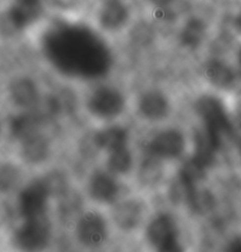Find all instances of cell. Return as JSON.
Wrapping results in <instances>:
<instances>
[{
  "mask_svg": "<svg viewBox=\"0 0 241 252\" xmlns=\"http://www.w3.org/2000/svg\"><path fill=\"white\" fill-rule=\"evenodd\" d=\"M51 196L52 194L44 178L30 183L20 192L18 199V208L22 217L25 220L46 214L47 202Z\"/></svg>",
  "mask_w": 241,
  "mask_h": 252,
  "instance_id": "obj_8",
  "label": "cell"
},
{
  "mask_svg": "<svg viewBox=\"0 0 241 252\" xmlns=\"http://www.w3.org/2000/svg\"><path fill=\"white\" fill-rule=\"evenodd\" d=\"M128 139L129 134L125 127L120 125H112L96 132L93 142L96 148L108 154L128 146Z\"/></svg>",
  "mask_w": 241,
  "mask_h": 252,
  "instance_id": "obj_14",
  "label": "cell"
},
{
  "mask_svg": "<svg viewBox=\"0 0 241 252\" xmlns=\"http://www.w3.org/2000/svg\"><path fill=\"white\" fill-rule=\"evenodd\" d=\"M19 181V171L13 165H5L0 169V191L7 192Z\"/></svg>",
  "mask_w": 241,
  "mask_h": 252,
  "instance_id": "obj_22",
  "label": "cell"
},
{
  "mask_svg": "<svg viewBox=\"0 0 241 252\" xmlns=\"http://www.w3.org/2000/svg\"><path fill=\"white\" fill-rule=\"evenodd\" d=\"M98 24L106 32H118L126 28L131 10L125 0H104L98 10Z\"/></svg>",
  "mask_w": 241,
  "mask_h": 252,
  "instance_id": "obj_10",
  "label": "cell"
},
{
  "mask_svg": "<svg viewBox=\"0 0 241 252\" xmlns=\"http://www.w3.org/2000/svg\"><path fill=\"white\" fill-rule=\"evenodd\" d=\"M231 249L232 250H240L241 251V238H238L233 243H232Z\"/></svg>",
  "mask_w": 241,
  "mask_h": 252,
  "instance_id": "obj_25",
  "label": "cell"
},
{
  "mask_svg": "<svg viewBox=\"0 0 241 252\" xmlns=\"http://www.w3.org/2000/svg\"><path fill=\"white\" fill-rule=\"evenodd\" d=\"M52 236V225L46 214L25 218L22 226L17 230L14 241L25 250H38L47 247Z\"/></svg>",
  "mask_w": 241,
  "mask_h": 252,
  "instance_id": "obj_4",
  "label": "cell"
},
{
  "mask_svg": "<svg viewBox=\"0 0 241 252\" xmlns=\"http://www.w3.org/2000/svg\"><path fill=\"white\" fill-rule=\"evenodd\" d=\"M206 79L219 89H227L234 82V72L226 63L219 59H212L205 66Z\"/></svg>",
  "mask_w": 241,
  "mask_h": 252,
  "instance_id": "obj_19",
  "label": "cell"
},
{
  "mask_svg": "<svg viewBox=\"0 0 241 252\" xmlns=\"http://www.w3.org/2000/svg\"><path fill=\"white\" fill-rule=\"evenodd\" d=\"M10 94L13 103L20 107L31 109L39 103V90L30 78H18L10 85Z\"/></svg>",
  "mask_w": 241,
  "mask_h": 252,
  "instance_id": "obj_15",
  "label": "cell"
},
{
  "mask_svg": "<svg viewBox=\"0 0 241 252\" xmlns=\"http://www.w3.org/2000/svg\"><path fill=\"white\" fill-rule=\"evenodd\" d=\"M146 237L153 248L160 251L179 250V227L168 214L155 216L146 229Z\"/></svg>",
  "mask_w": 241,
  "mask_h": 252,
  "instance_id": "obj_5",
  "label": "cell"
},
{
  "mask_svg": "<svg viewBox=\"0 0 241 252\" xmlns=\"http://www.w3.org/2000/svg\"><path fill=\"white\" fill-rule=\"evenodd\" d=\"M207 34V25L204 20L199 18H191L180 31L179 39L183 47L189 50H195L204 43Z\"/></svg>",
  "mask_w": 241,
  "mask_h": 252,
  "instance_id": "obj_18",
  "label": "cell"
},
{
  "mask_svg": "<svg viewBox=\"0 0 241 252\" xmlns=\"http://www.w3.org/2000/svg\"><path fill=\"white\" fill-rule=\"evenodd\" d=\"M39 1H43V0H39Z\"/></svg>",
  "mask_w": 241,
  "mask_h": 252,
  "instance_id": "obj_28",
  "label": "cell"
},
{
  "mask_svg": "<svg viewBox=\"0 0 241 252\" xmlns=\"http://www.w3.org/2000/svg\"><path fill=\"white\" fill-rule=\"evenodd\" d=\"M108 235L105 218L95 211H87L80 216L75 225V236L81 244L89 248L100 247Z\"/></svg>",
  "mask_w": 241,
  "mask_h": 252,
  "instance_id": "obj_9",
  "label": "cell"
},
{
  "mask_svg": "<svg viewBox=\"0 0 241 252\" xmlns=\"http://www.w3.org/2000/svg\"><path fill=\"white\" fill-rule=\"evenodd\" d=\"M41 45L47 61L66 76L95 79L105 76L113 64L110 46L85 24H53L45 32Z\"/></svg>",
  "mask_w": 241,
  "mask_h": 252,
  "instance_id": "obj_1",
  "label": "cell"
},
{
  "mask_svg": "<svg viewBox=\"0 0 241 252\" xmlns=\"http://www.w3.org/2000/svg\"><path fill=\"white\" fill-rule=\"evenodd\" d=\"M149 2L151 5L154 6L158 11H166L173 4L174 0H149Z\"/></svg>",
  "mask_w": 241,
  "mask_h": 252,
  "instance_id": "obj_24",
  "label": "cell"
},
{
  "mask_svg": "<svg viewBox=\"0 0 241 252\" xmlns=\"http://www.w3.org/2000/svg\"><path fill=\"white\" fill-rule=\"evenodd\" d=\"M186 139L177 128H166L155 133L146 144L149 156L159 159H177L185 152Z\"/></svg>",
  "mask_w": 241,
  "mask_h": 252,
  "instance_id": "obj_7",
  "label": "cell"
},
{
  "mask_svg": "<svg viewBox=\"0 0 241 252\" xmlns=\"http://www.w3.org/2000/svg\"><path fill=\"white\" fill-rule=\"evenodd\" d=\"M238 64H239V67L241 70V49L239 50V53H238Z\"/></svg>",
  "mask_w": 241,
  "mask_h": 252,
  "instance_id": "obj_27",
  "label": "cell"
},
{
  "mask_svg": "<svg viewBox=\"0 0 241 252\" xmlns=\"http://www.w3.org/2000/svg\"><path fill=\"white\" fill-rule=\"evenodd\" d=\"M162 175H164V169H162L161 159L147 156L140 164L138 179L144 187L153 188L160 183Z\"/></svg>",
  "mask_w": 241,
  "mask_h": 252,
  "instance_id": "obj_20",
  "label": "cell"
},
{
  "mask_svg": "<svg viewBox=\"0 0 241 252\" xmlns=\"http://www.w3.org/2000/svg\"><path fill=\"white\" fill-rule=\"evenodd\" d=\"M144 204L138 199L120 202L113 210V220L120 230L132 231L141 224L144 218Z\"/></svg>",
  "mask_w": 241,
  "mask_h": 252,
  "instance_id": "obj_13",
  "label": "cell"
},
{
  "mask_svg": "<svg viewBox=\"0 0 241 252\" xmlns=\"http://www.w3.org/2000/svg\"><path fill=\"white\" fill-rule=\"evenodd\" d=\"M44 181L46 182L48 189L52 196H65L66 192V181L65 177L59 172L50 173L44 178Z\"/></svg>",
  "mask_w": 241,
  "mask_h": 252,
  "instance_id": "obj_23",
  "label": "cell"
},
{
  "mask_svg": "<svg viewBox=\"0 0 241 252\" xmlns=\"http://www.w3.org/2000/svg\"><path fill=\"white\" fill-rule=\"evenodd\" d=\"M106 165L113 175H127L133 166V156L128 146L108 152Z\"/></svg>",
  "mask_w": 241,
  "mask_h": 252,
  "instance_id": "obj_21",
  "label": "cell"
},
{
  "mask_svg": "<svg viewBox=\"0 0 241 252\" xmlns=\"http://www.w3.org/2000/svg\"><path fill=\"white\" fill-rule=\"evenodd\" d=\"M86 106L93 117L110 121L121 115L125 109V98L118 89L102 85L91 92Z\"/></svg>",
  "mask_w": 241,
  "mask_h": 252,
  "instance_id": "obj_3",
  "label": "cell"
},
{
  "mask_svg": "<svg viewBox=\"0 0 241 252\" xmlns=\"http://www.w3.org/2000/svg\"><path fill=\"white\" fill-rule=\"evenodd\" d=\"M197 115L203 121V126L207 130L222 138L231 132V122L224 104L214 95H203L195 103Z\"/></svg>",
  "mask_w": 241,
  "mask_h": 252,
  "instance_id": "obj_6",
  "label": "cell"
},
{
  "mask_svg": "<svg viewBox=\"0 0 241 252\" xmlns=\"http://www.w3.org/2000/svg\"><path fill=\"white\" fill-rule=\"evenodd\" d=\"M43 1L16 0L0 17V31L8 34L22 32L37 23L43 16Z\"/></svg>",
  "mask_w": 241,
  "mask_h": 252,
  "instance_id": "obj_2",
  "label": "cell"
},
{
  "mask_svg": "<svg viewBox=\"0 0 241 252\" xmlns=\"http://www.w3.org/2000/svg\"><path fill=\"white\" fill-rule=\"evenodd\" d=\"M138 112L146 121H161L170 113V101L159 90H149L138 100Z\"/></svg>",
  "mask_w": 241,
  "mask_h": 252,
  "instance_id": "obj_11",
  "label": "cell"
},
{
  "mask_svg": "<svg viewBox=\"0 0 241 252\" xmlns=\"http://www.w3.org/2000/svg\"><path fill=\"white\" fill-rule=\"evenodd\" d=\"M43 119L33 113H24L14 117L11 122V133L20 143L35 134L41 133Z\"/></svg>",
  "mask_w": 241,
  "mask_h": 252,
  "instance_id": "obj_17",
  "label": "cell"
},
{
  "mask_svg": "<svg viewBox=\"0 0 241 252\" xmlns=\"http://www.w3.org/2000/svg\"><path fill=\"white\" fill-rule=\"evenodd\" d=\"M89 193L92 199L102 204L113 203L119 196L120 185L111 172L96 171L89 181Z\"/></svg>",
  "mask_w": 241,
  "mask_h": 252,
  "instance_id": "obj_12",
  "label": "cell"
},
{
  "mask_svg": "<svg viewBox=\"0 0 241 252\" xmlns=\"http://www.w3.org/2000/svg\"><path fill=\"white\" fill-rule=\"evenodd\" d=\"M234 25H236L237 30L239 32H241V12H239V14L236 17V20H234Z\"/></svg>",
  "mask_w": 241,
  "mask_h": 252,
  "instance_id": "obj_26",
  "label": "cell"
},
{
  "mask_svg": "<svg viewBox=\"0 0 241 252\" xmlns=\"http://www.w3.org/2000/svg\"><path fill=\"white\" fill-rule=\"evenodd\" d=\"M50 152V142L43 133H38L22 142V157L29 164L44 163Z\"/></svg>",
  "mask_w": 241,
  "mask_h": 252,
  "instance_id": "obj_16",
  "label": "cell"
}]
</instances>
